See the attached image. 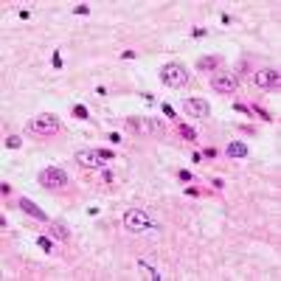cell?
Segmentation results:
<instances>
[{"label": "cell", "mask_w": 281, "mask_h": 281, "mask_svg": "<svg viewBox=\"0 0 281 281\" xmlns=\"http://www.w3.org/2000/svg\"><path fill=\"white\" fill-rule=\"evenodd\" d=\"M180 135H183V138H189V141H194V138H197V132H194L191 127H186V124H180Z\"/></svg>", "instance_id": "cell-17"}, {"label": "cell", "mask_w": 281, "mask_h": 281, "mask_svg": "<svg viewBox=\"0 0 281 281\" xmlns=\"http://www.w3.org/2000/svg\"><path fill=\"white\" fill-rule=\"evenodd\" d=\"M234 110L236 112H245V115H253V112H250V107H245V104H234Z\"/></svg>", "instance_id": "cell-23"}, {"label": "cell", "mask_w": 281, "mask_h": 281, "mask_svg": "<svg viewBox=\"0 0 281 281\" xmlns=\"http://www.w3.org/2000/svg\"><path fill=\"white\" fill-rule=\"evenodd\" d=\"M250 112H256L259 118H264V121H273V115L267 110H261V107H250Z\"/></svg>", "instance_id": "cell-18"}, {"label": "cell", "mask_w": 281, "mask_h": 281, "mask_svg": "<svg viewBox=\"0 0 281 281\" xmlns=\"http://www.w3.org/2000/svg\"><path fill=\"white\" fill-rule=\"evenodd\" d=\"M127 127H130V130H135V132L166 135V124L157 121V118H138V115H132V118H127Z\"/></svg>", "instance_id": "cell-4"}, {"label": "cell", "mask_w": 281, "mask_h": 281, "mask_svg": "<svg viewBox=\"0 0 281 281\" xmlns=\"http://www.w3.org/2000/svg\"><path fill=\"white\" fill-rule=\"evenodd\" d=\"M40 186H45V189H65V186H67V174L62 172V169L48 166V169L40 172Z\"/></svg>", "instance_id": "cell-6"}, {"label": "cell", "mask_w": 281, "mask_h": 281, "mask_svg": "<svg viewBox=\"0 0 281 281\" xmlns=\"http://www.w3.org/2000/svg\"><path fill=\"white\" fill-rule=\"evenodd\" d=\"M73 11H76V14H90V6L87 3H79V6H73Z\"/></svg>", "instance_id": "cell-20"}, {"label": "cell", "mask_w": 281, "mask_h": 281, "mask_svg": "<svg viewBox=\"0 0 281 281\" xmlns=\"http://www.w3.org/2000/svg\"><path fill=\"white\" fill-rule=\"evenodd\" d=\"M121 56H124V59H135L138 54H135V51H121Z\"/></svg>", "instance_id": "cell-26"}, {"label": "cell", "mask_w": 281, "mask_h": 281, "mask_svg": "<svg viewBox=\"0 0 281 281\" xmlns=\"http://www.w3.org/2000/svg\"><path fill=\"white\" fill-rule=\"evenodd\" d=\"M216 65H219V56H200V59H197V70H200V73L216 70Z\"/></svg>", "instance_id": "cell-12"}, {"label": "cell", "mask_w": 281, "mask_h": 281, "mask_svg": "<svg viewBox=\"0 0 281 281\" xmlns=\"http://www.w3.org/2000/svg\"><path fill=\"white\" fill-rule=\"evenodd\" d=\"M51 234L56 239H70V228L65 222H59V219H51Z\"/></svg>", "instance_id": "cell-13"}, {"label": "cell", "mask_w": 281, "mask_h": 281, "mask_svg": "<svg viewBox=\"0 0 281 281\" xmlns=\"http://www.w3.org/2000/svg\"><path fill=\"white\" fill-rule=\"evenodd\" d=\"M186 112L189 115H194V118H208L211 115V107H208V101L205 99H186Z\"/></svg>", "instance_id": "cell-9"}, {"label": "cell", "mask_w": 281, "mask_h": 281, "mask_svg": "<svg viewBox=\"0 0 281 281\" xmlns=\"http://www.w3.org/2000/svg\"><path fill=\"white\" fill-rule=\"evenodd\" d=\"M124 228L132 231V234H144V231H157V225L149 219V214L141 208H130L124 214Z\"/></svg>", "instance_id": "cell-2"}, {"label": "cell", "mask_w": 281, "mask_h": 281, "mask_svg": "<svg viewBox=\"0 0 281 281\" xmlns=\"http://www.w3.org/2000/svg\"><path fill=\"white\" fill-rule=\"evenodd\" d=\"M163 115H169V118H174V110H172L169 104H163Z\"/></svg>", "instance_id": "cell-25"}, {"label": "cell", "mask_w": 281, "mask_h": 281, "mask_svg": "<svg viewBox=\"0 0 281 281\" xmlns=\"http://www.w3.org/2000/svg\"><path fill=\"white\" fill-rule=\"evenodd\" d=\"M37 247H40L43 253H48V256H54V253H56V245H54V239H51V236H37Z\"/></svg>", "instance_id": "cell-14"}, {"label": "cell", "mask_w": 281, "mask_h": 281, "mask_svg": "<svg viewBox=\"0 0 281 281\" xmlns=\"http://www.w3.org/2000/svg\"><path fill=\"white\" fill-rule=\"evenodd\" d=\"M73 115H76L79 121H87V118H90V112H87L85 104H76V107H73Z\"/></svg>", "instance_id": "cell-15"}, {"label": "cell", "mask_w": 281, "mask_h": 281, "mask_svg": "<svg viewBox=\"0 0 281 281\" xmlns=\"http://www.w3.org/2000/svg\"><path fill=\"white\" fill-rule=\"evenodd\" d=\"M73 160H76L79 166H85V169H101L104 166L99 149H79L76 155H73Z\"/></svg>", "instance_id": "cell-8"}, {"label": "cell", "mask_w": 281, "mask_h": 281, "mask_svg": "<svg viewBox=\"0 0 281 281\" xmlns=\"http://www.w3.org/2000/svg\"><path fill=\"white\" fill-rule=\"evenodd\" d=\"M160 82L166 87H183V85H189V70L177 62H169L160 67Z\"/></svg>", "instance_id": "cell-3"}, {"label": "cell", "mask_w": 281, "mask_h": 281, "mask_svg": "<svg viewBox=\"0 0 281 281\" xmlns=\"http://www.w3.org/2000/svg\"><path fill=\"white\" fill-rule=\"evenodd\" d=\"M177 177L183 180V183H189V180H191V172H186V169H180V172H177Z\"/></svg>", "instance_id": "cell-22"}, {"label": "cell", "mask_w": 281, "mask_h": 281, "mask_svg": "<svg viewBox=\"0 0 281 281\" xmlns=\"http://www.w3.org/2000/svg\"><path fill=\"white\" fill-rule=\"evenodd\" d=\"M211 87L216 90V93L231 96V93H236V87H239V79H236V73H214V76H211Z\"/></svg>", "instance_id": "cell-7"}, {"label": "cell", "mask_w": 281, "mask_h": 281, "mask_svg": "<svg viewBox=\"0 0 281 281\" xmlns=\"http://www.w3.org/2000/svg\"><path fill=\"white\" fill-rule=\"evenodd\" d=\"M25 132L48 138V135L59 132V118H56L54 112H43V115H37V118H31V121L25 124Z\"/></svg>", "instance_id": "cell-1"}, {"label": "cell", "mask_w": 281, "mask_h": 281, "mask_svg": "<svg viewBox=\"0 0 281 281\" xmlns=\"http://www.w3.org/2000/svg\"><path fill=\"white\" fill-rule=\"evenodd\" d=\"M247 152H250V149H247L245 141H231L228 149H225V155L228 157H247Z\"/></svg>", "instance_id": "cell-11"}, {"label": "cell", "mask_w": 281, "mask_h": 281, "mask_svg": "<svg viewBox=\"0 0 281 281\" xmlns=\"http://www.w3.org/2000/svg\"><path fill=\"white\" fill-rule=\"evenodd\" d=\"M0 191H3V197H9V194H11V186H9V183H0Z\"/></svg>", "instance_id": "cell-24"}, {"label": "cell", "mask_w": 281, "mask_h": 281, "mask_svg": "<svg viewBox=\"0 0 281 281\" xmlns=\"http://www.w3.org/2000/svg\"><path fill=\"white\" fill-rule=\"evenodd\" d=\"M20 208L28 214V216H34V219H40V222H48V214H45L34 200H28V197H20Z\"/></svg>", "instance_id": "cell-10"}, {"label": "cell", "mask_w": 281, "mask_h": 281, "mask_svg": "<svg viewBox=\"0 0 281 281\" xmlns=\"http://www.w3.org/2000/svg\"><path fill=\"white\" fill-rule=\"evenodd\" d=\"M101 160H115V152H110V149H99Z\"/></svg>", "instance_id": "cell-19"}, {"label": "cell", "mask_w": 281, "mask_h": 281, "mask_svg": "<svg viewBox=\"0 0 281 281\" xmlns=\"http://www.w3.org/2000/svg\"><path fill=\"white\" fill-rule=\"evenodd\" d=\"M6 146H9V149H20L22 138H20V135H9V138H6Z\"/></svg>", "instance_id": "cell-16"}, {"label": "cell", "mask_w": 281, "mask_h": 281, "mask_svg": "<svg viewBox=\"0 0 281 281\" xmlns=\"http://www.w3.org/2000/svg\"><path fill=\"white\" fill-rule=\"evenodd\" d=\"M51 62H54V67H62V56H59V51L51 54Z\"/></svg>", "instance_id": "cell-21"}, {"label": "cell", "mask_w": 281, "mask_h": 281, "mask_svg": "<svg viewBox=\"0 0 281 281\" xmlns=\"http://www.w3.org/2000/svg\"><path fill=\"white\" fill-rule=\"evenodd\" d=\"M250 79H253V85L261 90H279L281 87V73L273 70V67H261L256 73H250Z\"/></svg>", "instance_id": "cell-5"}]
</instances>
